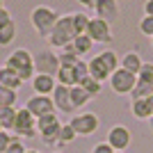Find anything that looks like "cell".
I'll use <instances>...</instances> for the list:
<instances>
[{
    "instance_id": "cell-1",
    "label": "cell",
    "mask_w": 153,
    "mask_h": 153,
    "mask_svg": "<svg viewBox=\"0 0 153 153\" xmlns=\"http://www.w3.org/2000/svg\"><path fill=\"white\" fill-rule=\"evenodd\" d=\"M5 66L12 69V71H16L23 82H27V80L34 78V57H32L30 51H25V48H16V51L9 53Z\"/></svg>"
},
{
    "instance_id": "cell-2",
    "label": "cell",
    "mask_w": 153,
    "mask_h": 153,
    "mask_svg": "<svg viewBox=\"0 0 153 153\" xmlns=\"http://www.w3.org/2000/svg\"><path fill=\"white\" fill-rule=\"evenodd\" d=\"M59 21V14L53 9V7H46V5H39V7H34L32 9V14H30V23H32V27L37 30V34L39 37H51V32H53V27H55V23Z\"/></svg>"
},
{
    "instance_id": "cell-3",
    "label": "cell",
    "mask_w": 153,
    "mask_h": 153,
    "mask_svg": "<svg viewBox=\"0 0 153 153\" xmlns=\"http://www.w3.org/2000/svg\"><path fill=\"white\" fill-rule=\"evenodd\" d=\"M76 27H73V14H66V16H59V21L55 23L51 37H48V44L53 48H66V46L76 39Z\"/></svg>"
},
{
    "instance_id": "cell-4",
    "label": "cell",
    "mask_w": 153,
    "mask_h": 153,
    "mask_svg": "<svg viewBox=\"0 0 153 153\" xmlns=\"http://www.w3.org/2000/svg\"><path fill=\"white\" fill-rule=\"evenodd\" d=\"M12 133H16V137H34L37 135V119L32 117V112L27 108H16V121H14V130Z\"/></svg>"
},
{
    "instance_id": "cell-5",
    "label": "cell",
    "mask_w": 153,
    "mask_h": 153,
    "mask_svg": "<svg viewBox=\"0 0 153 153\" xmlns=\"http://www.w3.org/2000/svg\"><path fill=\"white\" fill-rule=\"evenodd\" d=\"M69 123L73 126V130H76L78 137H89V135H94L96 130H98V126H101V121H98V117H96L94 112H80V114H73Z\"/></svg>"
},
{
    "instance_id": "cell-6",
    "label": "cell",
    "mask_w": 153,
    "mask_h": 153,
    "mask_svg": "<svg viewBox=\"0 0 153 153\" xmlns=\"http://www.w3.org/2000/svg\"><path fill=\"white\" fill-rule=\"evenodd\" d=\"M59 57L57 53L48 48V51H41L34 55V73H46V76H57L59 71Z\"/></svg>"
},
{
    "instance_id": "cell-7",
    "label": "cell",
    "mask_w": 153,
    "mask_h": 153,
    "mask_svg": "<svg viewBox=\"0 0 153 153\" xmlns=\"http://www.w3.org/2000/svg\"><path fill=\"white\" fill-rule=\"evenodd\" d=\"M135 85H137V76L135 73H130V71H126V69H119L110 76V89L114 91V94H130V91L135 89Z\"/></svg>"
},
{
    "instance_id": "cell-8",
    "label": "cell",
    "mask_w": 153,
    "mask_h": 153,
    "mask_svg": "<svg viewBox=\"0 0 153 153\" xmlns=\"http://www.w3.org/2000/svg\"><path fill=\"white\" fill-rule=\"evenodd\" d=\"M87 37L94 41V44H112V27H110L108 21H103V19H91L89 21V25H87Z\"/></svg>"
},
{
    "instance_id": "cell-9",
    "label": "cell",
    "mask_w": 153,
    "mask_h": 153,
    "mask_svg": "<svg viewBox=\"0 0 153 153\" xmlns=\"http://www.w3.org/2000/svg\"><path fill=\"white\" fill-rule=\"evenodd\" d=\"M105 142H108L114 151H126V149L130 146V142H133V135H130V130H128L123 123H117V126H112L108 130Z\"/></svg>"
},
{
    "instance_id": "cell-10",
    "label": "cell",
    "mask_w": 153,
    "mask_h": 153,
    "mask_svg": "<svg viewBox=\"0 0 153 153\" xmlns=\"http://www.w3.org/2000/svg\"><path fill=\"white\" fill-rule=\"evenodd\" d=\"M25 108L32 112V117L34 119H39V117H46V114H53L55 112V103H53L51 96H41V94H34L27 98Z\"/></svg>"
},
{
    "instance_id": "cell-11",
    "label": "cell",
    "mask_w": 153,
    "mask_h": 153,
    "mask_svg": "<svg viewBox=\"0 0 153 153\" xmlns=\"http://www.w3.org/2000/svg\"><path fill=\"white\" fill-rule=\"evenodd\" d=\"M53 103H55V110L64 112V114H71V112H76L73 108V103H71V87H64V85H57L55 91L51 94Z\"/></svg>"
},
{
    "instance_id": "cell-12",
    "label": "cell",
    "mask_w": 153,
    "mask_h": 153,
    "mask_svg": "<svg viewBox=\"0 0 153 153\" xmlns=\"http://www.w3.org/2000/svg\"><path fill=\"white\" fill-rule=\"evenodd\" d=\"M57 87V80L55 76H46V73H34L32 78V89L34 94H41V96H51Z\"/></svg>"
},
{
    "instance_id": "cell-13",
    "label": "cell",
    "mask_w": 153,
    "mask_h": 153,
    "mask_svg": "<svg viewBox=\"0 0 153 153\" xmlns=\"http://www.w3.org/2000/svg\"><path fill=\"white\" fill-rule=\"evenodd\" d=\"M94 12H96L98 19L112 23L114 19H119V2H117V0H98L96 7H94Z\"/></svg>"
},
{
    "instance_id": "cell-14",
    "label": "cell",
    "mask_w": 153,
    "mask_h": 153,
    "mask_svg": "<svg viewBox=\"0 0 153 153\" xmlns=\"http://www.w3.org/2000/svg\"><path fill=\"white\" fill-rule=\"evenodd\" d=\"M87 66H89V76L94 78V80H98V82H105V80H110V76H112L98 55H94V57L87 62Z\"/></svg>"
},
{
    "instance_id": "cell-15",
    "label": "cell",
    "mask_w": 153,
    "mask_h": 153,
    "mask_svg": "<svg viewBox=\"0 0 153 153\" xmlns=\"http://www.w3.org/2000/svg\"><path fill=\"white\" fill-rule=\"evenodd\" d=\"M21 85L23 80L19 78V73L12 69H7V66H0V87H7V89H21Z\"/></svg>"
},
{
    "instance_id": "cell-16",
    "label": "cell",
    "mask_w": 153,
    "mask_h": 153,
    "mask_svg": "<svg viewBox=\"0 0 153 153\" xmlns=\"http://www.w3.org/2000/svg\"><path fill=\"white\" fill-rule=\"evenodd\" d=\"M130 112H133L135 119H151L153 110H151V101L149 98H137V101L130 103Z\"/></svg>"
},
{
    "instance_id": "cell-17",
    "label": "cell",
    "mask_w": 153,
    "mask_h": 153,
    "mask_svg": "<svg viewBox=\"0 0 153 153\" xmlns=\"http://www.w3.org/2000/svg\"><path fill=\"white\" fill-rule=\"evenodd\" d=\"M142 57H140V53H135V51H130V53H126L121 57V69H126V71H130V73H140V69H142Z\"/></svg>"
},
{
    "instance_id": "cell-18",
    "label": "cell",
    "mask_w": 153,
    "mask_h": 153,
    "mask_svg": "<svg viewBox=\"0 0 153 153\" xmlns=\"http://www.w3.org/2000/svg\"><path fill=\"white\" fill-rule=\"evenodd\" d=\"M71 48H73V53H76L78 57H82V55L91 53V48H94V41H91L87 34H78V37L71 41Z\"/></svg>"
},
{
    "instance_id": "cell-19",
    "label": "cell",
    "mask_w": 153,
    "mask_h": 153,
    "mask_svg": "<svg viewBox=\"0 0 153 153\" xmlns=\"http://www.w3.org/2000/svg\"><path fill=\"white\" fill-rule=\"evenodd\" d=\"M151 96H153V85L146 82V80H142V78H137V85L130 91V98L137 101V98H151Z\"/></svg>"
},
{
    "instance_id": "cell-20",
    "label": "cell",
    "mask_w": 153,
    "mask_h": 153,
    "mask_svg": "<svg viewBox=\"0 0 153 153\" xmlns=\"http://www.w3.org/2000/svg\"><path fill=\"white\" fill-rule=\"evenodd\" d=\"M57 85H64V87H76L78 80H76V71L69 69V66H59L57 76H55Z\"/></svg>"
},
{
    "instance_id": "cell-21",
    "label": "cell",
    "mask_w": 153,
    "mask_h": 153,
    "mask_svg": "<svg viewBox=\"0 0 153 153\" xmlns=\"http://www.w3.org/2000/svg\"><path fill=\"white\" fill-rule=\"evenodd\" d=\"M91 101V96L87 94V91L80 87V85H76V87H71V103H73V108H85L87 103Z\"/></svg>"
},
{
    "instance_id": "cell-22",
    "label": "cell",
    "mask_w": 153,
    "mask_h": 153,
    "mask_svg": "<svg viewBox=\"0 0 153 153\" xmlns=\"http://www.w3.org/2000/svg\"><path fill=\"white\" fill-rule=\"evenodd\" d=\"M57 57H59V64H62V66H69V69H73V66L82 59V57H78L76 53H73L71 44L66 46V48H62V53H57Z\"/></svg>"
},
{
    "instance_id": "cell-23",
    "label": "cell",
    "mask_w": 153,
    "mask_h": 153,
    "mask_svg": "<svg viewBox=\"0 0 153 153\" xmlns=\"http://www.w3.org/2000/svg\"><path fill=\"white\" fill-rule=\"evenodd\" d=\"M14 121H16V108H2L0 110V126L2 130H14Z\"/></svg>"
},
{
    "instance_id": "cell-24",
    "label": "cell",
    "mask_w": 153,
    "mask_h": 153,
    "mask_svg": "<svg viewBox=\"0 0 153 153\" xmlns=\"http://www.w3.org/2000/svg\"><path fill=\"white\" fill-rule=\"evenodd\" d=\"M19 101V94L16 89H7V87H0V110L2 108H14Z\"/></svg>"
},
{
    "instance_id": "cell-25",
    "label": "cell",
    "mask_w": 153,
    "mask_h": 153,
    "mask_svg": "<svg viewBox=\"0 0 153 153\" xmlns=\"http://www.w3.org/2000/svg\"><path fill=\"white\" fill-rule=\"evenodd\" d=\"M57 123H59L57 112H53V114H46V117H39V119H37V133L41 135V133H46L48 128L57 126Z\"/></svg>"
},
{
    "instance_id": "cell-26",
    "label": "cell",
    "mask_w": 153,
    "mask_h": 153,
    "mask_svg": "<svg viewBox=\"0 0 153 153\" xmlns=\"http://www.w3.org/2000/svg\"><path fill=\"white\" fill-rule=\"evenodd\" d=\"M89 16L85 12H76L73 14V27H76V34H87V25H89Z\"/></svg>"
},
{
    "instance_id": "cell-27",
    "label": "cell",
    "mask_w": 153,
    "mask_h": 153,
    "mask_svg": "<svg viewBox=\"0 0 153 153\" xmlns=\"http://www.w3.org/2000/svg\"><path fill=\"white\" fill-rule=\"evenodd\" d=\"M98 57L103 59V64L108 66V71H110V73H114V71L119 69V55H117L114 51H103L101 55H98Z\"/></svg>"
},
{
    "instance_id": "cell-28",
    "label": "cell",
    "mask_w": 153,
    "mask_h": 153,
    "mask_svg": "<svg viewBox=\"0 0 153 153\" xmlns=\"http://www.w3.org/2000/svg\"><path fill=\"white\" fill-rule=\"evenodd\" d=\"M80 87H82V89L87 91V94H89L91 98H96V96L101 94V87H103V82H98V80H94L91 76H87V78L82 80V82H80Z\"/></svg>"
},
{
    "instance_id": "cell-29",
    "label": "cell",
    "mask_w": 153,
    "mask_h": 153,
    "mask_svg": "<svg viewBox=\"0 0 153 153\" xmlns=\"http://www.w3.org/2000/svg\"><path fill=\"white\" fill-rule=\"evenodd\" d=\"M16 39V23H9V25H5L2 30H0V46H9Z\"/></svg>"
},
{
    "instance_id": "cell-30",
    "label": "cell",
    "mask_w": 153,
    "mask_h": 153,
    "mask_svg": "<svg viewBox=\"0 0 153 153\" xmlns=\"http://www.w3.org/2000/svg\"><path fill=\"white\" fill-rule=\"evenodd\" d=\"M76 137L78 135H76V130H73V126H71V123H62V128H59V146L71 144Z\"/></svg>"
},
{
    "instance_id": "cell-31",
    "label": "cell",
    "mask_w": 153,
    "mask_h": 153,
    "mask_svg": "<svg viewBox=\"0 0 153 153\" xmlns=\"http://www.w3.org/2000/svg\"><path fill=\"white\" fill-rule=\"evenodd\" d=\"M73 71H76V80H78V85H80L85 78L89 76V66H87V62H82V59H80V62L73 66Z\"/></svg>"
},
{
    "instance_id": "cell-32",
    "label": "cell",
    "mask_w": 153,
    "mask_h": 153,
    "mask_svg": "<svg viewBox=\"0 0 153 153\" xmlns=\"http://www.w3.org/2000/svg\"><path fill=\"white\" fill-rule=\"evenodd\" d=\"M25 144H23V140L21 137H12V142H9V146H7L5 153H25Z\"/></svg>"
},
{
    "instance_id": "cell-33",
    "label": "cell",
    "mask_w": 153,
    "mask_h": 153,
    "mask_svg": "<svg viewBox=\"0 0 153 153\" xmlns=\"http://www.w3.org/2000/svg\"><path fill=\"white\" fill-rule=\"evenodd\" d=\"M137 78H142V80H146V82L153 85V64L144 62V64H142V69H140V73H137Z\"/></svg>"
},
{
    "instance_id": "cell-34",
    "label": "cell",
    "mask_w": 153,
    "mask_h": 153,
    "mask_svg": "<svg viewBox=\"0 0 153 153\" xmlns=\"http://www.w3.org/2000/svg\"><path fill=\"white\" fill-rule=\"evenodd\" d=\"M140 32L146 37H153V16H144L140 21Z\"/></svg>"
},
{
    "instance_id": "cell-35",
    "label": "cell",
    "mask_w": 153,
    "mask_h": 153,
    "mask_svg": "<svg viewBox=\"0 0 153 153\" xmlns=\"http://www.w3.org/2000/svg\"><path fill=\"white\" fill-rule=\"evenodd\" d=\"M9 142H12V135L7 133V130H0V153H5V151H7Z\"/></svg>"
},
{
    "instance_id": "cell-36",
    "label": "cell",
    "mask_w": 153,
    "mask_h": 153,
    "mask_svg": "<svg viewBox=\"0 0 153 153\" xmlns=\"http://www.w3.org/2000/svg\"><path fill=\"white\" fill-rule=\"evenodd\" d=\"M91 153H117L114 149L110 146L108 142H98V144H96L94 149H91Z\"/></svg>"
},
{
    "instance_id": "cell-37",
    "label": "cell",
    "mask_w": 153,
    "mask_h": 153,
    "mask_svg": "<svg viewBox=\"0 0 153 153\" xmlns=\"http://www.w3.org/2000/svg\"><path fill=\"white\" fill-rule=\"evenodd\" d=\"M12 14H9V9H5V7H2V9H0V30H2V27L5 25H9V23H12Z\"/></svg>"
},
{
    "instance_id": "cell-38",
    "label": "cell",
    "mask_w": 153,
    "mask_h": 153,
    "mask_svg": "<svg viewBox=\"0 0 153 153\" xmlns=\"http://www.w3.org/2000/svg\"><path fill=\"white\" fill-rule=\"evenodd\" d=\"M144 16H153V0L144 2Z\"/></svg>"
},
{
    "instance_id": "cell-39",
    "label": "cell",
    "mask_w": 153,
    "mask_h": 153,
    "mask_svg": "<svg viewBox=\"0 0 153 153\" xmlns=\"http://www.w3.org/2000/svg\"><path fill=\"white\" fill-rule=\"evenodd\" d=\"M78 2H80V5H82V7H87V9H94L98 0H78Z\"/></svg>"
},
{
    "instance_id": "cell-40",
    "label": "cell",
    "mask_w": 153,
    "mask_h": 153,
    "mask_svg": "<svg viewBox=\"0 0 153 153\" xmlns=\"http://www.w3.org/2000/svg\"><path fill=\"white\" fill-rule=\"evenodd\" d=\"M25 153H41V151H37V149H27Z\"/></svg>"
},
{
    "instance_id": "cell-41",
    "label": "cell",
    "mask_w": 153,
    "mask_h": 153,
    "mask_svg": "<svg viewBox=\"0 0 153 153\" xmlns=\"http://www.w3.org/2000/svg\"><path fill=\"white\" fill-rule=\"evenodd\" d=\"M149 123H151V130H153V117H151V119H149Z\"/></svg>"
},
{
    "instance_id": "cell-42",
    "label": "cell",
    "mask_w": 153,
    "mask_h": 153,
    "mask_svg": "<svg viewBox=\"0 0 153 153\" xmlns=\"http://www.w3.org/2000/svg\"><path fill=\"white\" fill-rule=\"evenodd\" d=\"M2 7H5V5H2V0H0V9H2Z\"/></svg>"
},
{
    "instance_id": "cell-43",
    "label": "cell",
    "mask_w": 153,
    "mask_h": 153,
    "mask_svg": "<svg viewBox=\"0 0 153 153\" xmlns=\"http://www.w3.org/2000/svg\"><path fill=\"white\" fill-rule=\"evenodd\" d=\"M53 153H62V151H53Z\"/></svg>"
},
{
    "instance_id": "cell-44",
    "label": "cell",
    "mask_w": 153,
    "mask_h": 153,
    "mask_svg": "<svg viewBox=\"0 0 153 153\" xmlns=\"http://www.w3.org/2000/svg\"><path fill=\"white\" fill-rule=\"evenodd\" d=\"M151 46H153V37H151Z\"/></svg>"
},
{
    "instance_id": "cell-45",
    "label": "cell",
    "mask_w": 153,
    "mask_h": 153,
    "mask_svg": "<svg viewBox=\"0 0 153 153\" xmlns=\"http://www.w3.org/2000/svg\"><path fill=\"white\" fill-rule=\"evenodd\" d=\"M0 130H2V126H0Z\"/></svg>"
}]
</instances>
